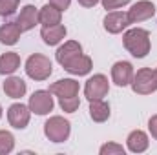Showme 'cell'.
Segmentation results:
<instances>
[{
  "label": "cell",
  "instance_id": "obj_16",
  "mask_svg": "<svg viewBox=\"0 0 157 155\" xmlns=\"http://www.w3.org/2000/svg\"><path fill=\"white\" fill-rule=\"evenodd\" d=\"M82 53V46L78 44L77 40H68V42H64L59 49H57V53H55V59H57V62L62 66V64H66L68 60H71L73 57H77Z\"/></svg>",
  "mask_w": 157,
  "mask_h": 155
},
{
  "label": "cell",
  "instance_id": "obj_20",
  "mask_svg": "<svg viewBox=\"0 0 157 155\" xmlns=\"http://www.w3.org/2000/svg\"><path fill=\"white\" fill-rule=\"evenodd\" d=\"M20 68V55L15 51H7L0 55V75H13Z\"/></svg>",
  "mask_w": 157,
  "mask_h": 155
},
{
  "label": "cell",
  "instance_id": "obj_8",
  "mask_svg": "<svg viewBox=\"0 0 157 155\" xmlns=\"http://www.w3.org/2000/svg\"><path fill=\"white\" fill-rule=\"evenodd\" d=\"M155 15V4L150 0H139L128 9V20L130 24H139Z\"/></svg>",
  "mask_w": 157,
  "mask_h": 155
},
{
  "label": "cell",
  "instance_id": "obj_25",
  "mask_svg": "<svg viewBox=\"0 0 157 155\" xmlns=\"http://www.w3.org/2000/svg\"><path fill=\"white\" fill-rule=\"evenodd\" d=\"M124 148L117 144V142H106V144H102L101 146V150H99V153L101 155H124Z\"/></svg>",
  "mask_w": 157,
  "mask_h": 155
},
{
  "label": "cell",
  "instance_id": "obj_3",
  "mask_svg": "<svg viewBox=\"0 0 157 155\" xmlns=\"http://www.w3.org/2000/svg\"><path fill=\"white\" fill-rule=\"evenodd\" d=\"M70 133H71V122L64 117L53 115L44 122V135L51 142H64L70 139Z\"/></svg>",
  "mask_w": 157,
  "mask_h": 155
},
{
  "label": "cell",
  "instance_id": "obj_11",
  "mask_svg": "<svg viewBox=\"0 0 157 155\" xmlns=\"http://www.w3.org/2000/svg\"><path fill=\"white\" fill-rule=\"evenodd\" d=\"M62 68H64L68 73H71V75L82 77V75H88V73L91 71L93 62H91V59H90L88 55L80 53V55H77V57H73L71 60H68L66 64H62Z\"/></svg>",
  "mask_w": 157,
  "mask_h": 155
},
{
  "label": "cell",
  "instance_id": "obj_1",
  "mask_svg": "<svg viewBox=\"0 0 157 155\" xmlns=\"http://www.w3.org/2000/svg\"><path fill=\"white\" fill-rule=\"evenodd\" d=\"M122 46L126 51L135 57V59H144L150 53L152 42H150V33L143 28H132L122 35Z\"/></svg>",
  "mask_w": 157,
  "mask_h": 155
},
{
  "label": "cell",
  "instance_id": "obj_17",
  "mask_svg": "<svg viewBox=\"0 0 157 155\" xmlns=\"http://www.w3.org/2000/svg\"><path fill=\"white\" fill-rule=\"evenodd\" d=\"M22 35V29L17 22H6L0 26V44L4 46H15Z\"/></svg>",
  "mask_w": 157,
  "mask_h": 155
},
{
  "label": "cell",
  "instance_id": "obj_4",
  "mask_svg": "<svg viewBox=\"0 0 157 155\" xmlns=\"http://www.w3.org/2000/svg\"><path fill=\"white\" fill-rule=\"evenodd\" d=\"M132 89L137 95H150L157 89V82H155V75L154 70L150 68H141L137 70V73H133L132 78Z\"/></svg>",
  "mask_w": 157,
  "mask_h": 155
},
{
  "label": "cell",
  "instance_id": "obj_27",
  "mask_svg": "<svg viewBox=\"0 0 157 155\" xmlns=\"http://www.w3.org/2000/svg\"><path fill=\"white\" fill-rule=\"evenodd\" d=\"M49 4H51L53 7H57V9H60V11H66V9L70 7V4H71V0H49Z\"/></svg>",
  "mask_w": 157,
  "mask_h": 155
},
{
  "label": "cell",
  "instance_id": "obj_10",
  "mask_svg": "<svg viewBox=\"0 0 157 155\" xmlns=\"http://www.w3.org/2000/svg\"><path fill=\"white\" fill-rule=\"evenodd\" d=\"M133 66L132 62L128 60H119L112 66V80L117 84L119 88H124V86H130L132 84V78H133Z\"/></svg>",
  "mask_w": 157,
  "mask_h": 155
},
{
  "label": "cell",
  "instance_id": "obj_22",
  "mask_svg": "<svg viewBox=\"0 0 157 155\" xmlns=\"http://www.w3.org/2000/svg\"><path fill=\"white\" fill-rule=\"evenodd\" d=\"M15 150V137L7 130H0V155H7Z\"/></svg>",
  "mask_w": 157,
  "mask_h": 155
},
{
  "label": "cell",
  "instance_id": "obj_28",
  "mask_svg": "<svg viewBox=\"0 0 157 155\" xmlns=\"http://www.w3.org/2000/svg\"><path fill=\"white\" fill-rule=\"evenodd\" d=\"M148 130H150V135L157 141V115H152L148 120Z\"/></svg>",
  "mask_w": 157,
  "mask_h": 155
},
{
  "label": "cell",
  "instance_id": "obj_21",
  "mask_svg": "<svg viewBox=\"0 0 157 155\" xmlns=\"http://www.w3.org/2000/svg\"><path fill=\"white\" fill-rule=\"evenodd\" d=\"M90 117L95 122H106L110 119V104L104 99L90 100Z\"/></svg>",
  "mask_w": 157,
  "mask_h": 155
},
{
  "label": "cell",
  "instance_id": "obj_6",
  "mask_svg": "<svg viewBox=\"0 0 157 155\" xmlns=\"http://www.w3.org/2000/svg\"><path fill=\"white\" fill-rule=\"evenodd\" d=\"M51 95L53 93L49 89H37L29 97V102H28L31 113H35V115H48L49 112H53L55 100H53Z\"/></svg>",
  "mask_w": 157,
  "mask_h": 155
},
{
  "label": "cell",
  "instance_id": "obj_24",
  "mask_svg": "<svg viewBox=\"0 0 157 155\" xmlns=\"http://www.w3.org/2000/svg\"><path fill=\"white\" fill-rule=\"evenodd\" d=\"M20 0H0V17H11L18 9Z\"/></svg>",
  "mask_w": 157,
  "mask_h": 155
},
{
  "label": "cell",
  "instance_id": "obj_30",
  "mask_svg": "<svg viewBox=\"0 0 157 155\" xmlns=\"http://www.w3.org/2000/svg\"><path fill=\"white\" fill-rule=\"evenodd\" d=\"M154 75H155V82H157V68L154 70Z\"/></svg>",
  "mask_w": 157,
  "mask_h": 155
},
{
  "label": "cell",
  "instance_id": "obj_18",
  "mask_svg": "<svg viewBox=\"0 0 157 155\" xmlns=\"http://www.w3.org/2000/svg\"><path fill=\"white\" fill-rule=\"evenodd\" d=\"M26 91H28V86H26V82L20 77H13L11 75V77L6 78V82H4V93L9 99H20V97L26 95Z\"/></svg>",
  "mask_w": 157,
  "mask_h": 155
},
{
  "label": "cell",
  "instance_id": "obj_19",
  "mask_svg": "<svg viewBox=\"0 0 157 155\" xmlns=\"http://www.w3.org/2000/svg\"><path fill=\"white\" fill-rule=\"evenodd\" d=\"M60 20H62V11L53 7L51 4H46L39 9V24H42V28L57 26V24H60Z\"/></svg>",
  "mask_w": 157,
  "mask_h": 155
},
{
  "label": "cell",
  "instance_id": "obj_12",
  "mask_svg": "<svg viewBox=\"0 0 157 155\" xmlns=\"http://www.w3.org/2000/svg\"><path fill=\"white\" fill-rule=\"evenodd\" d=\"M78 82L75 78H60L57 82H53L49 86V91L53 95H57L59 99H66V97H77L78 95Z\"/></svg>",
  "mask_w": 157,
  "mask_h": 155
},
{
  "label": "cell",
  "instance_id": "obj_23",
  "mask_svg": "<svg viewBox=\"0 0 157 155\" xmlns=\"http://www.w3.org/2000/svg\"><path fill=\"white\" fill-rule=\"evenodd\" d=\"M59 106L62 108V112L66 113H75L80 106V99L77 97H66V99H59Z\"/></svg>",
  "mask_w": 157,
  "mask_h": 155
},
{
  "label": "cell",
  "instance_id": "obj_31",
  "mask_svg": "<svg viewBox=\"0 0 157 155\" xmlns=\"http://www.w3.org/2000/svg\"><path fill=\"white\" fill-rule=\"evenodd\" d=\"M0 119H2V106H0Z\"/></svg>",
  "mask_w": 157,
  "mask_h": 155
},
{
  "label": "cell",
  "instance_id": "obj_13",
  "mask_svg": "<svg viewBox=\"0 0 157 155\" xmlns=\"http://www.w3.org/2000/svg\"><path fill=\"white\" fill-rule=\"evenodd\" d=\"M17 24L20 26L22 33L33 29V28L39 24V9H37L35 6H31V4L24 6V7L20 9L18 17H17Z\"/></svg>",
  "mask_w": 157,
  "mask_h": 155
},
{
  "label": "cell",
  "instance_id": "obj_2",
  "mask_svg": "<svg viewBox=\"0 0 157 155\" xmlns=\"http://www.w3.org/2000/svg\"><path fill=\"white\" fill-rule=\"evenodd\" d=\"M24 70H26V75L29 78H33L37 82H42V80L49 78V75L53 73V64H51V60L46 55L33 53V55L28 57Z\"/></svg>",
  "mask_w": 157,
  "mask_h": 155
},
{
  "label": "cell",
  "instance_id": "obj_29",
  "mask_svg": "<svg viewBox=\"0 0 157 155\" xmlns=\"http://www.w3.org/2000/svg\"><path fill=\"white\" fill-rule=\"evenodd\" d=\"M77 2L82 6V7H95L101 0H77Z\"/></svg>",
  "mask_w": 157,
  "mask_h": 155
},
{
  "label": "cell",
  "instance_id": "obj_15",
  "mask_svg": "<svg viewBox=\"0 0 157 155\" xmlns=\"http://www.w3.org/2000/svg\"><path fill=\"white\" fill-rule=\"evenodd\" d=\"M148 144H150L148 135L143 130H133L128 135V139H126V146H128V150L132 153H143V152H146Z\"/></svg>",
  "mask_w": 157,
  "mask_h": 155
},
{
  "label": "cell",
  "instance_id": "obj_7",
  "mask_svg": "<svg viewBox=\"0 0 157 155\" xmlns=\"http://www.w3.org/2000/svg\"><path fill=\"white\" fill-rule=\"evenodd\" d=\"M29 119H31V110L22 102H15L7 108V122L15 130H24L29 124Z\"/></svg>",
  "mask_w": 157,
  "mask_h": 155
},
{
  "label": "cell",
  "instance_id": "obj_14",
  "mask_svg": "<svg viewBox=\"0 0 157 155\" xmlns=\"http://www.w3.org/2000/svg\"><path fill=\"white\" fill-rule=\"evenodd\" d=\"M66 33H68V29H66L64 24L44 26V28L40 29V37H42V40H44L48 46H57V44H60L62 40L66 39Z\"/></svg>",
  "mask_w": 157,
  "mask_h": 155
},
{
  "label": "cell",
  "instance_id": "obj_5",
  "mask_svg": "<svg viewBox=\"0 0 157 155\" xmlns=\"http://www.w3.org/2000/svg\"><path fill=\"white\" fill-rule=\"evenodd\" d=\"M110 91V82L108 77L102 75V73H97L93 77H90L84 84V97L88 100H99V99H104Z\"/></svg>",
  "mask_w": 157,
  "mask_h": 155
},
{
  "label": "cell",
  "instance_id": "obj_26",
  "mask_svg": "<svg viewBox=\"0 0 157 155\" xmlns=\"http://www.w3.org/2000/svg\"><path fill=\"white\" fill-rule=\"evenodd\" d=\"M102 7L106 11H113V9H119V7H124L130 4V0H101Z\"/></svg>",
  "mask_w": 157,
  "mask_h": 155
},
{
  "label": "cell",
  "instance_id": "obj_9",
  "mask_svg": "<svg viewBox=\"0 0 157 155\" xmlns=\"http://www.w3.org/2000/svg\"><path fill=\"white\" fill-rule=\"evenodd\" d=\"M102 26L104 29L110 33V35H119L122 33L128 26H130V20H128V13H122V11H108L104 20H102Z\"/></svg>",
  "mask_w": 157,
  "mask_h": 155
}]
</instances>
